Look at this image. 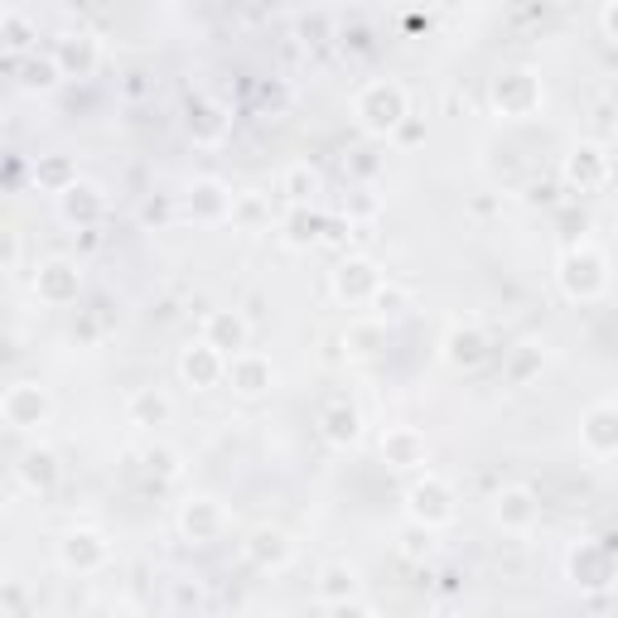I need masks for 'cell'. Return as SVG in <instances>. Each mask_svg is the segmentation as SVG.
Segmentation results:
<instances>
[{"instance_id":"obj_1","label":"cell","mask_w":618,"mask_h":618,"mask_svg":"<svg viewBox=\"0 0 618 618\" xmlns=\"http://www.w3.org/2000/svg\"><path fill=\"white\" fill-rule=\"evenodd\" d=\"M353 116H358V126L367 136H391V130H401L406 116H411L406 87L391 83V77H377V83H367L358 97H353Z\"/></svg>"},{"instance_id":"obj_2","label":"cell","mask_w":618,"mask_h":618,"mask_svg":"<svg viewBox=\"0 0 618 618\" xmlns=\"http://www.w3.org/2000/svg\"><path fill=\"white\" fill-rule=\"evenodd\" d=\"M546 87H542V73L536 69H503L493 77V107L497 116H507V122H522V116H532L542 107Z\"/></svg>"},{"instance_id":"obj_3","label":"cell","mask_w":618,"mask_h":618,"mask_svg":"<svg viewBox=\"0 0 618 618\" xmlns=\"http://www.w3.org/2000/svg\"><path fill=\"white\" fill-rule=\"evenodd\" d=\"M561 285L570 300H595L604 295V285H609V261L595 247H575V252L561 256Z\"/></svg>"},{"instance_id":"obj_4","label":"cell","mask_w":618,"mask_h":618,"mask_svg":"<svg viewBox=\"0 0 618 618\" xmlns=\"http://www.w3.org/2000/svg\"><path fill=\"white\" fill-rule=\"evenodd\" d=\"M406 512H411V522H416V527H426V532H436V527H444V522H454V493H450V483L436 479V473H426V479L411 483V493H406Z\"/></svg>"},{"instance_id":"obj_5","label":"cell","mask_w":618,"mask_h":618,"mask_svg":"<svg viewBox=\"0 0 618 618\" xmlns=\"http://www.w3.org/2000/svg\"><path fill=\"white\" fill-rule=\"evenodd\" d=\"M30 285H34L39 305L63 310V305H73L77 300V291H83V271H77V261H69V256H49V261H39L34 266Z\"/></svg>"},{"instance_id":"obj_6","label":"cell","mask_w":618,"mask_h":618,"mask_svg":"<svg viewBox=\"0 0 618 618\" xmlns=\"http://www.w3.org/2000/svg\"><path fill=\"white\" fill-rule=\"evenodd\" d=\"M49 391L39 383H10L6 397H0V416H6L10 430H39L49 420Z\"/></svg>"},{"instance_id":"obj_7","label":"cell","mask_w":618,"mask_h":618,"mask_svg":"<svg viewBox=\"0 0 618 618\" xmlns=\"http://www.w3.org/2000/svg\"><path fill=\"white\" fill-rule=\"evenodd\" d=\"M107 561H112V546H107V536L102 532L77 527V532H69L59 542V565L63 570H73V575H92V570H102Z\"/></svg>"},{"instance_id":"obj_8","label":"cell","mask_w":618,"mask_h":618,"mask_svg":"<svg viewBox=\"0 0 618 618\" xmlns=\"http://www.w3.org/2000/svg\"><path fill=\"white\" fill-rule=\"evenodd\" d=\"M97 59H102L97 34H87V30H63V34L54 39V63L63 69V77H92Z\"/></svg>"},{"instance_id":"obj_9","label":"cell","mask_w":618,"mask_h":618,"mask_svg":"<svg viewBox=\"0 0 618 618\" xmlns=\"http://www.w3.org/2000/svg\"><path fill=\"white\" fill-rule=\"evenodd\" d=\"M377 291H383V275H377L373 261L353 256V261H338L334 271V295L348 300V305H373Z\"/></svg>"},{"instance_id":"obj_10","label":"cell","mask_w":618,"mask_h":618,"mask_svg":"<svg viewBox=\"0 0 618 618\" xmlns=\"http://www.w3.org/2000/svg\"><path fill=\"white\" fill-rule=\"evenodd\" d=\"M179 377L189 387H199V391L203 387H218V383H228V358L199 338V344H189V348L179 353Z\"/></svg>"},{"instance_id":"obj_11","label":"cell","mask_w":618,"mask_h":618,"mask_svg":"<svg viewBox=\"0 0 618 618\" xmlns=\"http://www.w3.org/2000/svg\"><path fill=\"white\" fill-rule=\"evenodd\" d=\"M15 479H20L24 493L49 497V493L59 489V454L49 450V444H34V450H24L20 464H15Z\"/></svg>"},{"instance_id":"obj_12","label":"cell","mask_w":618,"mask_h":618,"mask_svg":"<svg viewBox=\"0 0 618 618\" xmlns=\"http://www.w3.org/2000/svg\"><path fill=\"white\" fill-rule=\"evenodd\" d=\"M59 213H63V222H73V228H97L102 213H107V193H102L97 184L77 179L69 193H59Z\"/></svg>"},{"instance_id":"obj_13","label":"cell","mask_w":618,"mask_h":618,"mask_svg":"<svg viewBox=\"0 0 618 618\" xmlns=\"http://www.w3.org/2000/svg\"><path fill=\"white\" fill-rule=\"evenodd\" d=\"M222 527H228V512L213 497H193V503H184L179 512V532L189 536V542H218Z\"/></svg>"},{"instance_id":"obj_14","label":"cell","mask_w":618,"mask_h":618,"mask_svg":"<svg viewBox=\"0 0 618 618\" xmlns=\"http://www.w3.org/2000/svg\"><path fill=\"white\" fill-rule=\"evenodd\" d=\"M580 440H585V450L599 459L618 454V406H589L580 420Z\"/></svg>"},{"instance_id":"obj_15","label":"cell","mask_w":618,"mask_h":618,"mask_svg":"<svg viewBox=\"0 0 618 618\" xmlns=\"http://www.w3.org/2000/svg\"><path fill=\"white\" fill-rule=\"evenodd\" d=\"M203 344L218 348L222 358H237V353H247V320L232 310H213L203 320Z\"/></svg>"},{"instance_id":"obj_16","label":"cell","mask_w":618,"mask_h":618,"mask_svg":"<svg viewBox=\"0 0 618 618\" xmlns=\"http://www.w3.org/2000/svg\"><path fill=\"white\" fill-rule=\"evenodd\" d=\"M271 358H261V353H237V358H228V383L232 391H242V397H261V391L271 387Z\"/></svg>"},{"instance_id":"obj_17","label":"cell","mask_w":618,"mask_h":618,"mask_svg":"<svg viewBox=\"0 0 618 618\" xmlns=\"http://www.w3.org/2000/svg\"><path fill=\"white\" fill-rule=\"evenodd\" d=\"M483 358H489V338L479 324H454L444 334V363L450 367H479Z\"/></svg>"},{"instance_id":"obj_18","label":"cell","mask_w":618,"mask_h":618,"mask_svg":"<svg viewBox=\"0 0 618 618\" xmlns=\"http://www.w3.org/2000/svg\"><path fill=\"white\" fill-rule=\"evenodd\" d=\"M383 459L391 469H420L426 464V436L411 426H391L383 436Z\"/></svg>"},{"instance_id":"obj_19","label":"cell","mask_w":618,"mask_h":618,"mask_svg":"<svg viewBox=\"0 0 618 618\" xmlns=\"http://www.w3.org/2000/svg\"><path fill=\"white\" fill-rule=\"evenodd\" d=\"M565 179H570V189H599L609 179V155L599 146H575L565 160Z\"/></svg>"},{"instance_id":"obj_20","label":"cell","mask_w":618,"mask_h":618,"mask_svg":"<svg viewBox=\"0 0 618 618\" xmlns=\"http://www.w3.org/2000/svg\"><path fill=\"white\" fill-rule=\"evenodd\" d=\"M247 556H252V565H261V570H281V565L295 556V546L281 527H256L252 542H247Z\"/></svg>"},{"instance_id":"obj_21","label":"cell","mask_w":618,"mask_h":618,"mask_svg":"<svg viewBox=\"0 0 618 618\" xmlns=\"http://www.w3.org/2000/svg\"><path fill=\"white\" fill-rule=\"evenodd\" d=\"M10 69H15V83L24 92H54L63 69L54 63V54H24V59H10Z\"/></svg>"},{"instance_id":"obj_22","label":"cell","mask_w":618,"mask_h":618,"mask_svg":"<svg viewBox=\"0 0 618 618\" xmlns=\"http://www.w3.org/2000/svg\"><path fill=\"white\" fill-rule=\"evenodd\" d=\"M536 497H532V489H503L497 493V507H493V517L503 522L507 532H527L532 522H536Z\"/></svg>"},{"instance_id":"obj_23","label":"cell","mask_w":618,"mask_h":618,"mask_svg":"<svg viewBox=\"0 0 618 618\" xmlns=\"http://www.w3.org/2000/svg\"><path fill=\"white\" fill-rule=\"evenodd\" d=\"M189 136L199 140V146H218L222 136H228V112L218 107V102H189Z\"/></svg>"},{"instance_id":"obj_24","label":"cell","mask_w":618,"mask_h":618,"mask_svg":"<svg viewBox=\"0 0 618 618\" xmlns=\"http://www.w3.org/2000/svg\"><path fill=\"white\" fill-rule=\"evenodd\" d=\"M0 39H6L10 59H24V54H34L39 30L30 24V15H24L20 6H6V10H0Z\"/></svg>"},{"instance_id":"obj_25","label":"cell","mask_w":618,"mask_h":618,"mask_svg":"<svg viewBox=\"0 0 618 618\" xmlns=\"http://www.w3.org/2000/svg\"><path fill=\"white\" fill-rule=\"evenodd\" d=\"M314 595L324 604H353L358 599V575H353V565H324L320 570V585H314Z\"/></svg>"},{"instance_id":"obj_26","label":"cell","mask_w":618,"mask_h":618,"mask_svg":"<svg viewBox=\"0 0 618 618\" xmlns=\"http://www.w3.org/2000/svg\"><path fill=\"white\" fill-rule=\"evenodd\" d=\"M570 575H575L580 585H589V589L609 585V575H614L609 551H604V546H580V551L570 556Z\"/></svg>"},{"instance_id":"obj_27","label":"cell","mask_w":618,"mask_h":618,"mask_svg":"<svg viewBox=\"0 0 618 618\" xmlns=\"http://www.w3.org/2000/svg\"><path fill=\"white\" fill-rule=\"evenodd\" d=\"M320 426H324V440H328V444H353V440L363 436V420H358V411H353L348 401H334V406H324Z\"/></svg>"},{"instance_id":"obj_28","label":"cell","mask_w":618,"mask_h":618,"mask_svg":"<svg viewBox=\"0 0 618 618\" xmlns=\"http://www.w3.org/2000/svg\"><path fill=\"white\" fill-rule=\"evenodd\" d=\"M281 189H285V199H291L295 208H305L314 193H320V169L305 165V160L291 165V169H285V179H281Z\"/></svg>"},{"instance_id":"obj_29","label":"cell","mask_w":618,"mask_h":618,"mask_svg":"<svg viewBox=\"0 0 618 618\" xmlns=\"http://www.w3.org/2000/svg\"><path fill=\"white\" fill-rule=\"evenodd\" d=\"M193 213L199 218H232V193L213 179L193 184Z\"/></svg>"},{"instance_id":"obj_30","label":"cell","mask_w":618,"mask_h":618,"mask_svg":"<svg viewBox=\"0 0 618 618\" xmlns=\"http://www.w3.org/2000/svg\"><path fill=\"white\" fill-rule=\"evenodd\" d=\"M130 420H136V426H165L169 420V397L165 391H155V387L136 391V397H130Z\"/></svg>"},{"instance_id":"obj_31","label":"cell","mask_w":618,"mask_h":618,"mask_svg":"<svg viewBox=\"0 0 618 618\" xmlns=\"http://www.w3.org/2000/svg\"><path fill=\"white\" fill-rule=\"evenodd\" d=\"M387 344V328H383V320H367V324H353L348 334H344V348L353 353V358H373L377 348Z\"/></svg>"},{"instance_id":"obj_32","label":"cell","mask_w":618,"mask_h":618,"mask_svg":"<svg viewBox=\"0 0 618 618\" xmlns=\"http://www.w3.org/2000/svg\"><path fill=\"white\" fill-rule=\"evenodd\" d=\"M34 179L44 184V189H54V193H69L73 184H77V169H73L69 160H59V155H54V160H44V165L34 169Z\"/></svg>"},{"instance_id":"obj_33","label":"cell","mask_w":618,"mask_h":618,"mask_svg":"<svg viewBox=\"0 0 618 618\" xmlns=\"http://www.w3.org/2000/svg\"><path fill=\"white\" fill-rule=\"evenodd\" d=\"M320 218H305V208H295V218H291V232H285V242L291 247H305V242H320Z\"/></svg>"},{"instance_id":"obj_34","label":"cell","mask_w":618,"mask_h":618,"mask_svg":"<svg viewBox=\"0 0 618 618\" xmlns=\"http://www.w3.org/2000/svg\"><path fill=\"white\" fill-rule=\"evenodd\" d=\"M261 218H266V203H261L256 193H242V199H232V222H247V228H256Z\"/></svg>"},{"instance_id":"obj_35","label":"cell","mask_w":618,"mask_h":618,"mask_svg":"<svg viewBox=\"0 0 618 618\" xmlns=\"http://www.w3.org/2000/svg\"><path fill=\"white\" fill-rule=\"evenodd\" d=\"M373 305H377V314H383V320H387V314H401L406 295L397 291V285H383V291H377V300H373Z\"/></svg>"},{"instance_id":"obj_36","label":"cell","mask_w":618,"mask_h":618,"mask_svg":"<svg viewBox=\"0 0 618 618\" xmlns=\"http://www.w3.org/2000/svg\"><path fill=\"white\" fill-rule=\"evenodd\" d=\"M599 30H604V39H614L618 44V0H609V6L599 10Z\"/></svg>"},{"instance_id":"obj_37","label":"cell","mask_w":618,"mask_h":618,"mask_svg":"<svg viewBox=\"0 0 618 618\" xmlns=\"http://www.w3.org/2000/svg\"><path fill=\"white\" fill-rule=\"evenodd\" d=\"M334 618H377V614L367 609V604H358V599H353V604H338V609H334Z\"/></svg>"},{"instance_id":"obj_38","label":"cell","mask_w":618,"mask_h":618,"mask_svg":"<svg viewBox=\"0 0 618 618\" xmlns=\"http://www.w3.org/2000/svg\"><path fill=\"white\" fill-rule=\"evenodd\" d=\"M532 367H536V348H527V353H522V358H517V367H512V377H517V383H527V377H532Z\"/></svg>"},{"instance_id":"obj_39","label":"cell","mask_w":618,"mask_h":618,"mask_svg":"<svg viewBox=\"0 0 618 618\" xmlns=\"http://www.w3.org/2000/svg\"><path fill=\"white\" fill-rule=\"evenodd\" d=\"M6 271H20V237L10 232V242H6Z\"/></svg>"}]
</instances>
